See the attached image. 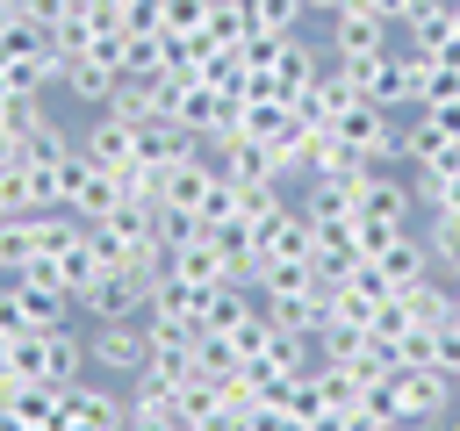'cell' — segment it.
Here are the masks:
<instances>
[{"mask_svg":"<svg viewBox=\"0 0 460 431\" xmlns=\"http://www.w3.org/2000/svg\"><path fill=\"white\" fill-rule=\"evenodd\" d=\"M388 388H395L402 431H446V417L460 409V381L438 366H388Z\"/></svg>","mask_w":460,"mask_h":431,"instance_id":"obj_1","label":"cell"},{"mask_svg":"<svg viewBox=\"0 0 460 431\" xmlns=\"http://www.w3.org/2000/svg\"><path fill=\"white\" fill-rule=\"evenodd\" d=\"M86 359H93L101 381L137 388L144 381V359H151V338H144V323H86Z\"/></svg>","mask_w":460,"mask_h":431,"instance_id":"obj_2","label":"cell"},{"mask_svg":"<svg viewBox=\"0 0 460 431\" xmlns=\"http://www.w3.org/2000/svg\"><path fill=\"white\" fill-rule=\"evenodd\" d=\"M395 43V22L374 14L367 0H345L338 14H323V57H374Z\"/></svg>","mask_w":460,"mask_h":431,"instance_id":"obj_3","label":"cell"},{"mask_svg":"<svg viewBox=\"0 0 460 431\" xmlns=\"http://www.w3.org/2000/svg\"><path fill=\"white\" fill-rule=\"evenodd\" d=\"M144 302H151V280L144 273H101L79 295V316L86 323H144Z\"/></svg>","mask_w":460,"mask_h":431,"instance_id":"obj_4","label":"cell"},{"mask_svg":"<svg viewBox=\"0 0 460 431\" xmlns=\"http://www.w3.org/2000/svg\"><path fill=\"white\" fill-rule=\"evenodd\" d=\"M79 151H86L93 165H108V172H129V165H137V122H129L122 108H93V115L79 122Z\"/></svg>","mask_w":460,"mask_h":431,"instance_id":"obj_5","label":"cell"},{"mask_svg":"<svg viewBox=\"0 0 460 431\" xmlns=\"http://www.w3.org/2000/svg\"><path fill=\"white\" fill-rule=\"evenodd\" d=\"M208 151H216V165H223V180H237V187H288V172H280V158L259 144V136H208Z\"/></svg>","mask_w":460,"mask_h":431,"instance_id":"obj_6","label":"cell"},{"mask_svg":"<svg viewBox=\"0 0 460 431\" xmlns=\"http://www.w3.org/2000/svg\"><path fill=\"white\" fill-rule=\"evenodd\" d=\"M165 108H172V115H180L201 144H208V136H223V129H230V108H237V101H230L223 86H208V79H180Z\"/></svg>","mask_w":460,"mask_h":431,"instance_id":"obj_7","label":"cell"},{"mask_svg":"<svg viewBox=\"0 0 460 431\" xmlns=\"http://www.w3.org/2000/svg\"><path fill=\"white\" fill-rule=\"evenodd\" d=\"M302 216L309 223H352L359 216V172H345V180H302Z\"/></svg>","mask_w":460,"mask_h":431,"instance_id":"obj_8","label":"cell"},{"mask_svg":"<svg viewBox=\"0 0 460 431\" xmlns=\"http://www.w3.org/2000/svg\"><path fill=\"white\" fill-rule=\"evenodd\" d=\"M115 79H122V72H115V65H101V57H65L58 93H65V101H79V108L93 115V108H108V101H115Z\"/></svg>","mask_w":460,"mask_h":431,"instance_id":"obj_9","label":"cell"},{"mask_svg":"<svg viewBox=\"0 0 460 431\" xmlns=\"http://www.w3.org/2000/svg\"><path fill=\"white\" fill-rule=\"evenodd\" d=\"M446 36H453V0H410L402 22H395V43L402 50H431Z\"/></svg>","mask_w":460,"mask_h":431,"instance_id":"obj_10","label":"cell"},{"mask_svg":"<svg viewBox=\"0 0 460 431\" xmlns=\"http://www.w3.org/2000/svg\"><path fill=\"white\" fill-rule=\"evenodd\" d=\"M395 302H402V316H410V323H446V316H453V280L424 273V280L395 287Z\"/></svg>","mask_w":460,"mask_h":431,"instance_id":"obj_11","label":"cell"},{"mask_svg":"<svg viewBox=\"0 0 460 431\" xmlns=\"http://www.w3.org/2000/svg\"><path fill=\"white\" fill-rule=\"evenodd\" d=\"M424 230V259L438 280H460V216H417Z\"/></svg>","mask_w":460,"mask_h":431,"instance_id":"obj_12","label":"cell"},{"mask_svg":"<svg viewBox=\"0 0 460 431\" xmlns=\"http://www.w3.org/2000/svg\"><path fill=\"white\" fill-rule=\"evenodd\" d=\"M7 129H14L22 144H36V136H50V129H65V122L50 115V93H14V101H7Z\"/></svg>","mask_w":460,"mask_h":431,"instance_id":"obj_13","label":"cell"},{"mask_svg":"<svg viewBox=\"0 0 460 431\" xmlns=\"http://www.w3.org/2000/svg\"><path fill=\"white\" fill-rule=\"evenodd\" d=\"M208 43H223V50H237L244 36H259L252 29V0H208V29H201Z\"/></svg>","mask_w":460,"mask_h":431,"instance_id":"obj_14","label":"cell"},{"mask_svg":"<svg viewBox=\"0 0 460 431\" xmlns=\"http://www.w3.org/2000/svg\"><path fill=\"white\" fill-rule=\"evenodd\" d=\"M309 0H252V29L259 36H302Z\"/></svg>","mask_w":460,"mask_h":431,"instance_id":"obj_15","label":"cell"},{"mask_svg":"<svg viewBox=\"0 0 460 431\" xmlns=\"http://www.w3.org/2000/svg\"><path fill=\"white\" fill-rule=\"evenodd\" d=\"M252 431H309V417H295L280 395H259L252 402Z\"/></svg>","mask_w":460,"mask_h":431,"instance_id":"obj_16","label":"cell"},{"mask_svg":"<svg viewBox=\"0 0 460 431\" xmlns=\"http://www.w3.org/2000/svg\"><path fill=\"white\" fill-rule=\"evenodd\" d=\"M431 366H438V374H453V381H460V316H446V323H438V330H431Z\"/></svg>","mask_w":460,"mask_h":431,"instance_id":"obj_17","label":"cell"},{"mask_svg":"<svg viewBox=\"0 0 460 431\" xmlns=\"http://www.w3.org/2000/svg\"><path fill=\"white\" fill-rule=\"evenodd\" d=\"M367 7H374V14H388V22H402V7H410V0H367Z\"/></svg>","mask_w":460,"mask_h":431,"instance_id":"obj_18","label":"cell"},{"mask_svg":"<svg viewBox=\"0 0 460 431\" xmlns=\"http://www.w3.org/2000/svg\"><path fill=\"white\" fill-rule=\"evenodd\" d=\"M453 36H460V0H453Z\"/></svg>","mask_w":460,"mask_h":431,"instance_id":"obj_19","label":"cell"},{"mask_svg":"<svg viewBox=\"0 0 460 431\" xmlns=\"http://www.w3.org/2000/svg\"><path fill=\"white\" fill-rule=\"evenodd\" d=\"M453 316H460V280H453Z\"/></svg>","mask_w":460,"mask_h":431,"instance_id":"obj_20","label":"cell"}]
</instances>
